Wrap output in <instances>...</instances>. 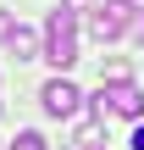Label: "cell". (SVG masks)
Wrapping results in <instances>:
<instances>
[{
    "label": "cell",
    "mask_w": 144,
    "mask_h": 150,
    "mask_svg": "<svg viewBox=\"0 0 144 150\" xmlns=\"http://www.w3.org/2000/svg\"><path fill=\"white\" fill-rule=\"evenodd\" d=\"M55 72H67L72 61H78V17L67 11V6H55L50 17H44V50H39Z\"/></svg>",
    "instance_id": "1"
},
{
    "label": "cell",
    "mask_w": 144,
    "mask_h": 150,
    "mask_svg": "<svg viewBox=\"0 0 144 150\" xmlns=\"http://www.w3.org/2000/svg\"><path fill=\"white\" fill-rule=\"evenodd\" d=\"M89 100V111L105 122V117H133L139 122L144 117V89L133 83V78H117V83H100V95H83Z\"/></svg>",
    "instance_id": "2"
},
{
    "label": "cell",
    "mask_w": 144,
    "mask_h": 150,
    "mask_svg": "<svg viewBox=\"0 0 144 150\" xmlns=\"http://www.w3.org/2000/svg\"><path fill=\"white\" fill-rule=\"evenodd\" d=\"M39 106H44V117H55V122H67V117H78L83 111V89L61 72V78H50L44 89H39Z\"/></svg>",
    "instance_id": "3"
},
{
    "label": "cell",
    "mask_w": 144,
    "mask_h": 150,
    "mask_svg": "<svg viewBox=\"0 0 144 150\" xmlns=\"http://www.w3.org/2000/svg\"><path fill=\"white\" fill-rule=\"evenodd\" d=\"M128 28H133V0H105V6H94V17H89V33H94L100 45L122 39Z\"/></svg>",
    "instance_id": "4"
},
{
    "label": "cell",
    "mask_w": 144,
    "mask_h": 150,
    "mask_svg": "<svg viewBox=\"0 0 144 150\" xmlns=\"http://www.w3.org/2000/svg\"><path fill=\"white\" fill-rule=\"evenodd\" d=\"M6 45H11V56H17V61H33V56L44 50V39H39L33 28H22V22L11 28V39H6Z\"/></svg>",
    "instance_id": "5"
},
{
    "label": "cell",
    "mask_w": 144,
    "mask_h": 150,
    "mask_svg": "<svg viewBox=\"0 0 144 150\" xmlns=\"http://www.w3.org/2000/svg\"><path fill=\"white\" fill-rule=\"evenodd\" d=\"M117 78H128V61L122 56H105L100 61V83H117Z\"/></svg>",
    "instance_id": "6"
},
{
    "label": "cell",
    "mask_w": 144,
    "mask_h": 150,
    "mask_svg": "<svg viewBox=\"0 0 144 150\" xmlns=\"http://www.w3.org/2000/svg\"><path fill=\"white\" fill-rule=\"evenodd\" d=\"M11 150H50V145H44V134H39V128H22V134L11 139Z\"/></svg>",
    "instance_id": "7"
},
{
    "label": "cell",
    "mask_w": 144,
    "mask_h": 150,
    "mask_svg": "<svg viewBox=\"0 0 144 150\" xmlns=\"http://www.w3.org/2000/svg\"><path fill=\"white\" fill-rule=\"evenodd\" d=\"M100 139H105V134H100V122H89V128L78 134V145H83V150H105V145H100Z\"/></svg>",
    "instance_id": "8"
},
{
    "label": "cell",
    "mask_w": 144,
    "mask_h": 150,
    "mask_svg": "<svg viewBox=\"0 0 144 150\" xmlns=\"http://www.w3.org/2000/svg\"><path fill=\"white\" fill-rule=\"evenodd\" d=\"M61 6H67L72 17H83V11H94V0H61Z\"/></svg>",
    "instance_id": "9"
},
{
    "label": "cell",
    "mask_w": 144,
    "mask_h": 150,
    "mask_svg": "<svg viewBox=\"0 0 144 150\" xmlns=\"http://www.w3.org/2000/svg\"><path fill=\"white\" fill-rule=\"evenodd\" d=\"M11 28H17V17H11V11H0V45L11 39Z\"/></svg>",
    "instance_id": "10"
},
{
    "label": "cell",
    "mask_w": 144,
    "mask_h": 150,
    "mask_svg": "<svg viewBox=\"0 0 144 150\" xmlns=\"http://www.w3.org/2000/svg\"><path fill=\"white\" fill-rule=\"evenodd\" d=\"M128 33H133V39H139V45H144V11H139V17H133V28H128Z\"/></svg>",
    "instance_id": "11"
},
{
    "label": "cell",
    "mask_w": 144,
    "mask_h": 150,
    "mask_svg": "<svg viewBox=\"0 0 144 150\" xmlns=\"http://www.w3.org/2000/svg\"><path fill=\"white\" fill-rule=\"evenodd\" d=\"M133 150H144V122H139V128H133Z\"/></svg>",
    "instance_id": "12"
}]
</instances>
